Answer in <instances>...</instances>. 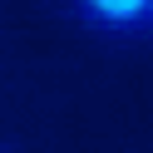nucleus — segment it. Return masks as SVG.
<instances>
[{"mask_svg":"<svg viewBox=\"0 0 153 153\" xmlns=\"http://www.w3.org/2000/svg\"><path fill=\"white\" fill-rule=\"evenodd\" d=\"M0 153H5V148H0Z\"/></svg>","mask_w":153,"mask_h":153,"instance_id":"2","label":"nucleus"},{"mask_svg":"<svg viewBox=\"0 0 153 153\" xmlns=\"http://www.w3.org/2000/svg\"><path fill=\"white\" fill-rule=\"evenodd\" d=\"M69 10L89 30H104V35L153 30V0H69Z\"/></svg>","mask_w":153,"mask_h":153,"instance_id":"1","label":"nucleus"}]
</instances>
